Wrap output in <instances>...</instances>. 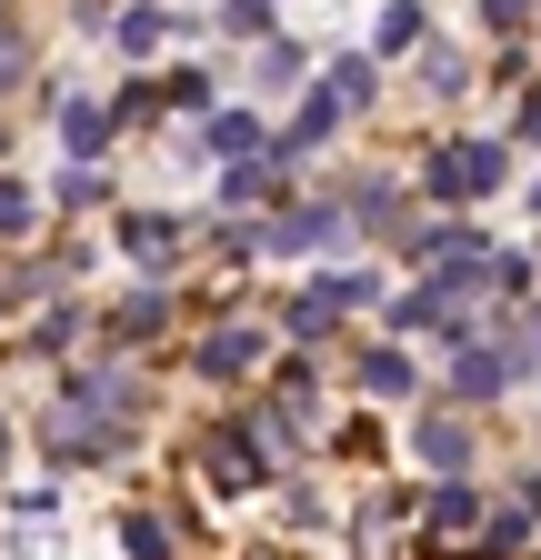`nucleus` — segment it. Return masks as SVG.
Returning <instances> with one entry per match:
<instances>
[{"label": "nucleus", "instance_id": "12", "mask_svg": "<svg viewBox=\"0 0 541 560\" xmlns=\"http://www.w3.org/2000/svg\"><path fill=\"white\" fill-rule=\"evenodd\" d=\"M281 320H291V330H301V340H321V330H331V320H342V301H331V291H311V301H291V311H281Z\"/></svg>", "mask_w": 541, "mask_h": 560}, {"label": "nucleus", "instance_id": "3", "mask_svg": "<svg viewBox=\"0 0 541 560\" xmlns=\"http://www.w3.org/2000/svg\"><path fill=\"white\" fill-rule=\"evenodd\" d=\"M261 361V330H211V340H200V381H241Z\"/></svg>", "mask_w": 541, "mask_h": 560}, {"label": "nucleus", "instance_id": "1", "mask_svg": "<svg viewBox=\"0 0 541 560\" xmlns=\"http://www.w3.org/2000/svg\"><path fill=\"white\" fill-rule=\"evenodd\" d=\"M431 190H441V200H451V190H461V200L502 190V151H492V140H461V151H441V161H431Z\"/></svg>", "mask_w": 541, "mask_h": 560}, {"label": "nucleus", "instance_id": "10", "mask_svg": "<svg viewBox=\"0 0 541 560\" xmlns=\"http://www.w3.org/2000/svg\"><path fill=\"white\" fill-rule=\"evenodd\" d=\"M361 390L401 400V390H412V361H401V350H361Z\"/></svg>", "mask_w": 541, "mask_h": 560}, {"label": "nucleus", "instance_id": "9", "mask_svg": "<svg viewBox=\"0 0 541 560\" xmlns=\"http://www.w3.org/2000/svg\"><path fill=\"white\" fill-rule=\"evenodd\" d=\"M161 320H171V301H161V291H130V301L111 311V330H120V340H151Z\"/></svg>", "mask_w": 541, "mask_h": 560}, {"label": "nucleus", "instance_id": "2", "mask_svg": "<svg viewBox=\"0 0 541 560\" xmlns=\"http://www.w3.org/2000/svg\"><path fill=\"white\" fill-rule=\"evenodd\" d=\"M200 470H221V490H261V441L241 420H221V431L200 441Z\"/></svg>", "mask_w": 541, "mask_h": 560}, {"label": "nucleus", "instance_id": "5", "mask_svg": "<svg viewBox=\"0 0 541 560\" xmlns=\"http://www.w3.org/2000/svg\"><path fill=\"white\" fill-rule=\"evenodd\" d=\"M331 231H342L331 210H281V221H270L261 241H270V250H331Z\"/></svg>", "mask_w": 541, "mask_h": 560}, {"label": "nucleus", "instance_id": "17", "mask_svg": "<svg viewBox=\"0 0 541 560\" xmlns=\"http://www.w3.org/2000/svg\"><path fill=\"white\" fill-rule=\"evenodd\" d=\"M531 340H541V330H531Z\"/></svg>", "mask_w": 541, "mask_h": 560}, {"label": "nucleus", "instance_id": "11", "mask_svg": "<svg viewBox=\"0 0 541 560\" xmlns=\"http://www.w3.org/2000/svg\"><path fill=\"white\" fill-rule=\"evenodd\" d=\"M431 521H441V530H471V521H482V501H471L461 480H441V490H431Z\"/></svg>", "mask_w": 541, "mask_h": 560}, {"label": "nucleus", "instance_id": "4", "mask_svg": "<svg viewBox=\"0 0 541 560\" xmlns=\"http://www.w3.org/2000/svg\"><path fill=\"white\" fill-rule=\"evenodd\" d=\"M120 241H130V260H141V270H171V250H181V231L161 221V210H130Z\"/></svg>", "mask_w": 541, "mask_h": 560}, {"label": "nucleus", "instance_id": "8", "mask_svg": "<svg viewBox=\"0 0 541 560\" xmlns=\"http://www.w3.org/2000/svg\"><path fill=\"white\" fill-rule=\"evenodd\" d=\"M120 550L130 560H171V521L161 511H120Z\"/></svg>", "mask_w": 541, "mask_h": 560}, {"label": "nucleus", "instance_id": "16", "mask_svg": "<svg viewBox=\"0 0 541 560\" xmlns=\"http://www.w3.org/2000/svg\"><path fill=\"white\" fill-rule=\"evenodd\" d=\"M531 200H541V190H531Z\"/></svg>", "mask_w": 541, "mask_h": 560}, {"label": "nucleus", "instance_id": "14", "mask_svg": "<svg viewBox=\"0 0 541 560\" xmlns=\"http://www.w3.org/2000/svg\"><path fill=\"white\" fill-rule=\"evenodd\" d=\"M331 91H342V110H361L371 101V60H342V70H331Z\"/></svg>", "mask_w": 541, "mask_h": 560}, {"label": "nucleus", "instance_id": "15", "mask_svg": "<svg viewBox=\"0 0 541 560\" xmlns=\"http://www.w3.org/2000/svg\"><path fill=\"white\" fill-rule=\"evenodd\" d=\"M0 460H11V420H0Z\"/></svg>", "mask_w": 541, "mask_h": 560}, {"label": "nucleus", "instance_id": "6", "mask_svg": "<svg viewBox=\"0 0 541 560\" xmlns=\"http://www.w3.org/2000/svg\"><path fill=\"white\" fill-rule=\"evenodd\" d=\"M422 460H431V470L451 480V470L471 460V431H461V420H441V410H431V420H422Z\"/></svg>", "mask_w": 541, "mask_h": 560}, {"label": "nucleus", "instance_id": "7", "mask_svg": "<svg viewBox=\"0 0 541 560\" xmlns=\"http://www.w3.org/2000/svg\"><path fill=\"white\" fill-rule=\"evenodd\" d=\"M502 350H461V361H451V400H482V390H502Z\"/></svg>", "mask_w": 541, "mask_h": 560}, {"label": "nucleus", "instance_id": "13", "mask_svg": "<svg viewBox=\"0 0 541 560\" xmlns=\"http://www.w3.org/2000/svg\"><path fill=\"white\" fill-rule=\"evenodd\" d=\"M211 151H231V161H251V151H261V130H251V120L231 110V120H211Z\"/></svg>", "mask_w": 541, "mask_h": 560}]
</instances>
